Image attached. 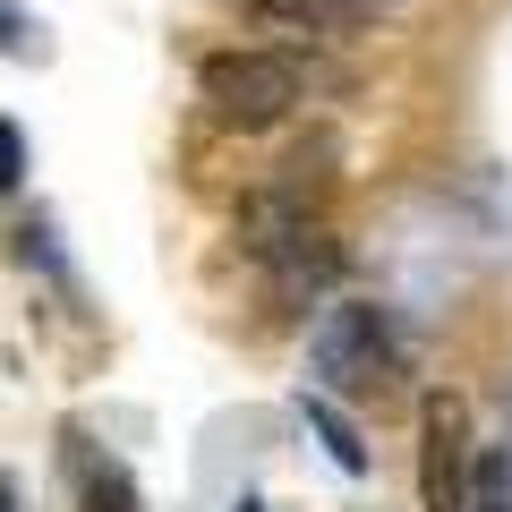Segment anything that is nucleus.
Listing matches in <instances>:
<instances>
[{"label":"nucleus","mask_w":512,"mask_h":512,"mask_svg":"<svg viewBox=\"0 0 512 512\" xmlns=\"http://www.w3.org/2000/svg\"><path fill=\"white\" fill-rule=\"evenodd\" d=\"M197 103L214 111L222 128H274L291 120L299 103H308V69H299L291 52H205L197 69Z\"/></svg>","instance_id":"2"},{"label":"nucleus","mask_w":512,"mask_h":512,"mask_svg":"<svg viewBox=\"0 0 512 512\" xmlns=\"http://www.w3.org/2000/svg\"><path fill=\"white\" fill-rule=\"evenodd\" d=\"M308 367H316V393L325 402H359V393H393L410 367L402 333H393V316L367 308V299H333L325 316H316L308 333Z\"/></svg>","instance_id":"1"},{"label":"nucleus","mask_w":512,"mask_h":512,"mask_svg":"<svg viewBox=\"0 0 512 512\" xmlns=\"http://www.w3.org/2000/svg\"><path fill=\"white\" fill-rule=\"evenodd\" d=\"M239 248H248L256 265H274L282 282H325L333 265H342L333 231L308 214V197H291V188H256V197H239Z\"/></svg>","instance_id":"3"},{"label":"nucleus","mask_w":512,"mask_h":512,"mask_svg":"<svg viewBox=\"0 0 512 512\" xmlns=\"http://www.w3.org/2000/svg\"><path fill=\"white\" fill-rule=\"evenodd\" d=\"M299 419H308V427H316V444H325V453H333V461H342V470H350V478H359V470H367V444H359V427H350V419H342V410H333V402H325V393H308V402H299Z\"/></svg>","instance_id":"6"},{"label":"nucleus","mask_w":512,"mask_h":512,"mask_svg":"<svg viewBox=\"0 0 512 512\" xmlns=\"http://www.w3.org/2000/svg\"><path fill=\"white\" fill-rule=\"evenodd\" d=\"M478 487V436L461 393H427L419 402V504L427 512H470Z\"/></svg>","instance_id":"4"},{"label":"nucleus","mask_w":512,"mask_h":512,"mask_svg":"<svg viewBox=\"0 0 512 512\" xmlns=\"http://www.w3.org/2000/svg\"><path fill=\"white\" fill-rule=\"evenodd\" d=\"M18 180H26V146H18V128L0 120V197H9Z\"/></svg>","instance_id":"8"},{"label":"nucleus","mask_w":512,"mask_h":512,"mask_svg":"<svg viewBox=\"0 0 512 512\" xmlns=\"http://www.w3.org/2000/svg\"><path fill=\"white\" fill-rule=\"evenodd\" d=\"M265 18L282 26V35H359L376 9L367 0H256Z\"/></svg>","instance_id":"5"},{"label":"nucleus","mask_w":512,"mask_h":512,"mask_svg":"<svg viewBox=\"0 0 512 512\" xmlns=\"http://www.w3.org/2000/svg\"><path fill=\"white\" fill-rule=\"evenodd\" d=\"M470 512H512V487L495 461H478V487H470Z\"/></svg>","instance_id":"7"},{"label":"nucleus","mask_w":512,"mask_h":512,"mask_svg":"<svg viewBox=\"0 0 512 512\" xmlns=\"http://www.w3.org/2000/svg\"><path fill=\"white\" fill-rule=\"evenodd\" d=\"M367 9H402V0H367Z\"/></svg>","instance_id":"9"}]
</instances>
